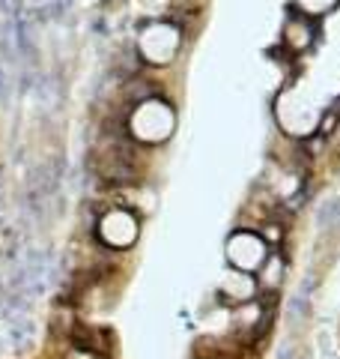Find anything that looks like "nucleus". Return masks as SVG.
Here are the masks:
<instances>
[{
  "instance_id": "4",
  "label": "nucleus",
  "mask_w": 340,
  "mask_h": 359,
  "mask_svg": "<svg viewBox=\"0 0 340 359\" xmlns=\"http://www.w3.org/2000/svg\"><path fill=\"white\" fill-rule=\"evenodd\" d=\"M281 42L287 45L290 51H308L311 45L316 42V21L313 15H304V13H290L287 15V25H283V36Z\"/></svg>"
},
{
  "instance_id": "1",
  "label": "nucleus",
  "mask_w": 340,
  "mask_h": 359,
  "mask_svg": "<svg viewBox=\"0 0 340 359\" xmlns=\"http://www.w3.org/2000/svg\"><path fill=\"white\" fill-rule=\"evenodd\" d=\"M230 261L239 269H245V273L263 269V264L269 261V249H266L263 237H257L251 231H239L230 240Z\"/></svg>"
},
{
  "instance_id": "3",
  "label": "nucleus",
  "mask_w": 340,
  "mask_h": 359,
  "mask_svg": "<svg viewBox=\"0 0 340 359\" xmlns=\"http://www.w3.org/2000/svg\"><path fill=\"white\" fill-rule=\"evenodd\" d=\"M170 126H173V114H170V108L162 105V102H143L138 111H134V135H143L146 138V129L150 132V138H167Z\"/></svg>"
},
{
  "instance_id": "2",
  "label": "nucleus",
  "mask_w": 340,
  "mask_h": 359,
  "mask_svg": "<svg viewBox=\"0 0 340 359\" xmlns=\"http://www.w3.org/2000/svg\"><path fill=\"white\" fill-rule=\"evenodd\" d=\"M179 48V30L170 25H150L141 36V51L150 63H167Z\"/></svg>"
}]
</instances>
